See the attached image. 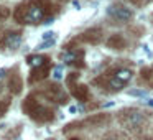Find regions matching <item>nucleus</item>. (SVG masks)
Instances as JSON below:
<instances>
[{
  "label": "nucleus",
  "instance_id": "f257e3e1",
  "mask_svg": "<svg viewBox=\"0 0 153 140\" xmlns=\"http://www.w3.org/2000/svg\"><path fill=\"white\" fill-rule=\"evenodd\" d=\"M120 114H122V115H120L122 124L130 130L138 129V127H142L143 122H145V117H143V114L140 112V110L130 109V110H125V112H120Z\"/></svg>",
  "mask_w": 153,
  "mask_h": 140
},
{
  "label": "nucleus",
  "instance_id": "f03ea898",
  "mask_svg": "<svg viewBox=\"0 0 153 140\" xmlns=\"http://www.w3.org/2000/svg\"><path fill=\"white\" fill-rule=\"evenodd\" d=\"M43 18V10L38 5H30L25 12L17 10V20H20L22 23H36Z\"/></svg>",
  "mask_w": 153,
  "mask_h": 140
},
{
  "label": "nucleus",
  "instance_id": "7ed1b4c3",
  "mask_svg": "<svg viewBox=\"0 0 153 140\" xmlns=\"http://www.w3.org/2000/svg\"><path fill=\"white\" fill-rule=\"evenodd\" d=\"M27 102L31 104V109H25L30 117H33V119H36V120H50L51 117H53L50 110H46L45 107H41V106H38L36 102H33L31 97H30V99H27Z\"/></svg>",
  "mask_w": 153,
  "mask_h": 140
},
{
  "label": "nucleus",
  "instance_id": "20e7f679",
  "mask_svg": "<svg viewBox=\"0 0 153 140\" xmlns=\"http://www.w3.org/2000/svg\"><path fill=\"white\" fill-rule=\"evenodd\" d=\"M107 13L110 15L112 18H115L117 22H128L132 18V12L128 8H125L123 5H119V4H114L109 7Z\"/></svg>",
  "mask_w": 153,
  "mask_h": 140
},
{
  "label": "nucleus",
  "instance_id": "39448f33",
  "mask_svg": "<svg viewBox=\"0 0 153 140\" xmlns=\"http://www.w3.org/2000/svg\"><path fill=\"white\" fill-rule=\"evenodd\" d=\"M20 43H22V36H20V33H10V35H7V38H5V45H7L8 48H18L20 46Z\"/></svg>",
  "mask_w": 153,
  "mask_h": 140
},
{
  "label": "nucleus",
  "instance_id": "423d86ee",
  "mask_svg": "<svg viewBox=\"0 0 153 140\" xmlns=\"http://www.w3.org/2000/svg\"><path fill=\"white\" fill-rule=\"evenodd\" d=\"M132 76H133V74H132V71H130V69H119L115 74H114V77H115L117 81H120L122 84L127 83V81H130V79H132Z\"/></svg>",
  "mask_w": 153,
  "mask_h": 140
},
{
  "label": "nucleus",
  "instance_id": "0eeeda50",
  "mask_svg": "<svg viewBox=\"0 0 153 140\" xmlns=\"http://www.w3.org/2000/svg\"><path fill=\"white\" fill-rule=\"evenodd\" d=\"M46 58L45 56H40V54H35V56H28V64H30L33 69H36V68H40L43 63H46Z\"/></svg>",
  "mask_w": 153,
  "mask_h": 140
},
{
  "label": "nucleus",
  "instance_id": "6e6552de",
  "mask_svg": "<svg viewBox=\"0 0 153 140\" xmlns=\"http://www.w3.org/2000/svg\"><path fill=\"white\" fill-rule=\"evenodd\" d=\"M79 56V53H68L66 56H64V61H66V63H74V61H76V58Z\"/></svg>",
  "mask_w": 153,
  "mask_h": 140
},
{
  "label": "nucleus",
  "instance_id": "1a4fd4ad",
  "mask_svg": "<svg viewBox=\"0 0 153 140\" xmlns=\"http://www.w3.org/2000/svg\"><path fill=\"white\" fill-rule=\"evenodd\" d=\"M53 77H54V79H58V81L63 79V66H58L56 69L53 71Z\"/></svg>",
  "mask_w": 153,
  "mask_h": 140
},
{
  "label": "nucleus",
  "instance_id": "9d476101",
  "mask_svg": "<svg viewBox=\"0 0 153 140\" xmlns=\"http://www.w3.org/2000/svg\"><path fill=\"white\" fill-rule=\"evenodd\" d=\"M54 35H56V33H53V31H46V33H45L43 35V38H45V40H54Z\"/></svg>",
  "mask_w": 153,
  "mask_h": 140
},
{
  "label": "nucleus",
  "instance_id": "9b49d317",
  "mask_svg": "<svg viewBox=\"0 0 153 140\" xmlns=\"http://www.w3.org/2000/svg\"><path fill=\"white\" fill-rule=\"evenodd\" d=\"M130 94H132V96H138V97L145 96V92H143V91H130Z\"/></svg>",
  "mask_w": 153,
  "mask_h": 140
},
{
  "label": "nucleus",
  "instance_id": "f8f14e48",
  "mask_svg": "<svg viewBox=\"0 0 153 140\" xmlns=\"http://www.w3.org/2000/svg\"><path fill=\"white\" fill-rule=\"evenodd\" d=\"M145 104H146V106H152V107H153V99H152V97H146V99H145Z\"/></svg>",
  "mask_w": 153,
  "mask_h": 140
},
{
  "label": "nucleus",
  "instance_id": "ddd939ff",
  "mask_svg": "<svg viewBox=\"0 0 153 140\" xmlns=\"http://www.w3.org/2000/svg\"><path fill=\"white\" fill-rule=\"evenodd\" d=\"M69 112H76V107H74V106H69Z\"/></svg>",
  "mask_w": 153,
  "mask_h": 140
},
{
  "label": "nucleus",
  "instance_id": "4468645a",
  "mask_svg": "<svg viewBox=\"0 0 153 140\" xmlns=\"http://www.w3.org/2000/svg\"><path fill=\"white\" fill-rule=\"evenodd\" d=\"M107 140H123V139H107Z\"/></svg>",
  "mask_w": 153,
  "mask_h": 140
},
{
  "label": "nucleus",
  "instance_id": "2eb2a0df",
  "mask_svg": "<svg viewBox=\"0 0 153 140\" xmlns=\"http://www.w3.org/2000/svg\"><path fill=\"white\" fill-rule=\"evenodd\" d=\"M4 15H5V17H7V15H8V13H0V17H4Z\"/></svg>",
  "mask_w": 153,
  "mask_h": 140
},
{
  "label": "nucleus",
  "instance_id": "dca6fc26",
  "mask_svg": "<svg viewBox=\"0 0 153 140\" xmlns=\"http://www.w3.org/2000/svg\"><path fill=\"white\" fill-rule=\"evenodd\" d=\"M73 140H79V139H73Z\"/></svg>",
  "mask_w": 153,
  "mask_h": 140
},
{
  "label": "nucleus",
  "instance_id": "f3484780",
  "mask_svg": "<svg viewBox=\"0 0 153 140\" xmlns=\"http://www.w3.org/2000/svg\"><path fill=\"white\" fill-rule=\"evenodd\" d=\"M145 2H150V0H145Z\"/></svg>",
  "mask_w": 153,
  "mask_h": 140
}]
</instances>
